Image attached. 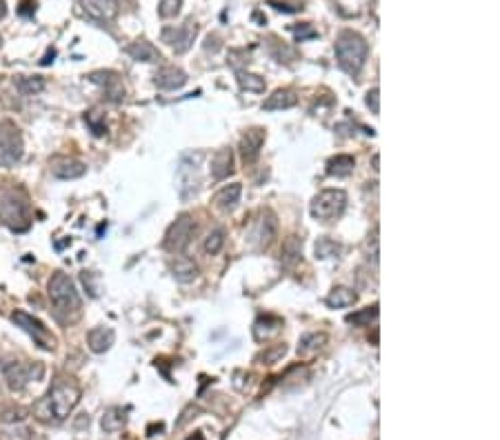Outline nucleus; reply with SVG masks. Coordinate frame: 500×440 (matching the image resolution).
<instances>
[{"instance_id":"nucleus-1","label":"nucleus","mask_w":500,"mask_h":440,"mask_svg":"<svg viewBox=\"0 0 500 440\" xmlns=\"http://www.w3.org/2000/svg\"><path fill=\"white\" fill-rule=\"evenodd\" d=\"M80 400V389L74 383H56L38 405H36V418L43 423H63L74 411Z\"/></svg>"},{"instance_id":"nucleus-2","label":"nucleus","mask_w":500,"mask_h":440,"mask_svg":"<svg viewBox=\"0 0 500 440\" xmlns=\"http://www.w3.org/2000/svg\"><path fill=\"white\" fill-rule=\"evenodd\" d=\"M336 60L343 71H347L349 76H358L365 60L369 54V45L365 41V36H360L353 29H343L336 38Z\"/></svg>"},{"instance_id":"nucleus-3","label":"nucleus","mask_w":500,"mask_h":440,"mask_svg":"<svg viewBox=\"0 0 500 440\" xmlns=\"http://www.w3.org/2000/svg\"><path fill=\"white\" fill-rule=\"evenodd\" d=\"M0 220L14 231L29 229V205L27 196L16 187L0 189Z\"/></svg>"},{"instance_id":"nucleus-4","label":"nucleus","mask_w":500,"mask_h":440,"mask_svg":"<svg viewBox=\"0 0 500 440\" xmlns=\"http://www.w3.org/2000/svg\"><path fill=\"white\" fill-rule=\"evenodd\" d=\"M47 293H50L54 307H56L60 314H78V309H80V296H78V289H76V285H74V280H71L67 274L56 272V274L50 278V285H47Z\"/></svg>"},{"instance_id":"nucleus-5","label":"nucleus","mask_w":500,"mask_h":440,"mask_svg":"<svg viewBox=\"0 0 500 440\" xmlns=\"http://www.w3.org/2000/svg\"><path fill=\"white\" fill-rule=\"evenodd\" d=\"M200 163L203 154H185L178 163L176 171V187L182 200H189L200 189Z\"/></svg>"},{"instance_id":"nucleus-6","label":"nucleus","mask_w":500,"mask_h":440,"mask_svg":"<svg viewBox=\"0 0 500 440\" xmlns=\"http://www.w3.org/2000/svg\"><path fill=\"white\" fill-rule=\"evenodd\" d=\"M22 154H25V145H22V133L14 120L0 122V167H14Z\"/></svg>"},{"instance_id":"nucleus-7","label":"nucleus","mask_w":500,"mask_h":440,"mask_svg":"<svg viewBox=\"0 0 500 440\" xmlns=\"http://www.w3.org/2000/svg\"><path fill=\"white\" fill-rule=\"evenodd\" d=\"M347 207V193L343 189H323L318 196H314L309 212L316 220L329 223L338 216H343Z\"/></svg>"},{"instance_id":"nucleus-8","label":"nucleus","mask_w":500,"mask_h":440,"mask_svg":"<svg viewBox=\"0 0 500 440\" xmlns=\"http://www.w3.org/2000/svg\"><path fill=\"white\" fill-rule=\"evenodd\" d=\"M193 231H196V223H193V218L189 214H182L178 216L172 225H169L167 234H165V240H163V247L172 254H180L187 249V244L191 242V236Z\"/></svg>"},{"instance_id":"nucleus-9","label":"nucleus","mask_w":500,"mask_h":440,"mask_svg":"<svg viewBox=\"0 0 500 440\" xmlns=\"http://www.w3.org/2000/svg\"><path fill=\"white\" fill-rule=\"evenodd\" d=\"M3 374L7 378L9 389L20 391L31 381H41L45 374V367L41 362H9V365H3Z\"/></svg>"},{"instance_id":"nucleus-10","label":"nucleus","mask_w":500,"mask_h":440,"mask_svg":"<svg viewBox=\"0 0 500 440\" xmlns=\"http://www.w3.org/2000/svg\"><path fill=\"white\" fill-rule=\"evenodd\" d=\"M196 34H198V24L193 20H185L182 24H178V27H165L161 31V38H163V43L172 47L176 54H185L193 45Z\"/></svg>"},{"instance_id":"nucleus-11","label":"nucleus","mask_w":500,"mask_h":440,"mask_svg":"<svg viewBox=\"0 0 500 440\" xmlns=\"http://www.w3.org/2000/svg\"><path fill=\"white\" fill-rule=\"evenodd\" d=\"M11 321H14L16 327H20L22 332H27L43 349H54V336L50 334V329H47L38 318H34L31 314L27 311H14L11 314Z\"/></svg>"},{"instance_id":"nucleus-12","label":"nucleus","mask_w":500,"mask_h":440,"mask_svg":"<svg viewBox=\"0 0 500 440\" xmlns=\"http://www.w3.org/2000/svg\"><path fill=\"white\" fill-rule=\"evenodd\" d=\"M89 80L94 85H98L103 87L107 101L112 103H123L125 98V85H123V78L118 76L116 71H91L89 73Z\"/></svg>"},{"instance_id":"nucleus-13","label":"nucleus","mask_w":500,"mask_h":440,"mask_svg":"<svg viewBox=\"0 0 500 440\" xmlns=\"http://www.w3.org/2000/svg\"><path fill=\"white\" fill-rule=\"evenodd\" d=\"M265 138H267V133H265L263 127H251V129H247L245 133H242V138H240V156H242V161H245L247 165L258 161L260 149H263V145H265Z\"/></svg>"},{"instance_id":"nucleus-14","label":"nucleus","mask_w":500,"mask_h":440,"mask_svg":"<svg viewBox=\"0 0 500 440\" xmlns=\"http://www.w3.org/2000/svg\"><path fill=\"white\" fill-rule=\"evenodd\" d=\"M276 236H278V218L272 210H265L258 218V223H256L253 238L260 249H267L276 240Z\"/></svg>"},{"instance_id":"nucleus-15","label":"nucleus","mask_w":500,"mask_h":440,"mask_svg":"<svg viewBox=\"0 0 500 440\" xmlns=\"http://www.w3.org/2000/svg\"><path fill=\"white\" fill-rule=\"evenodd\" d=\"M154 82H156V87H158V89L174 91V89L185 87V82H187V73L182 71L180 67H161V69L156 71Z\"/></svg>"},{"instance_id":"nucleus-16","label":"nucleus","mask_w":500,"mask_h":440,"mask_svg":"<svg viewBox=\"0 0 500 440\" xmlns=\"http://www.w3.org/2000/svg\"><path fill=\"white\" fill-rule=\"evenodd\" d=\"M80 7L96 20H112L118 14V0H80Z\"/></svg>"},{"instance_id":"nucleus-17","label":"nucleus","mask_w":500,"mask_h":440,"mask_svg":"<svg viewBox=\"0 0 500 440\" xmlns=\"http://www.w3.org/2000/svg\"><path fill=\"white\" fill-rule=\"evenodd\" d=\"M52 174L60 180H76L87 174V165L76 161V158H60L52 165Z\"/></svg>"},{"instance_id":"nucleus-18","label":"nucleus","mask_w":500,"mask_h":440,"mask_svg":"<svg viewBox=\"0 0 500 440\" xmlns=\"http://www.w3.org/2000/svg\"><path fill=\"white\" fill-rule=\"evenodd\" d=\"M229 174H234V152L229 147H223L212 156V178L225 180Z\"/></svg>"},{"instance_id":"nucleus-19","label":"nucleus","mask_w":500,"mask_h":440,"mask_svg":"<svg viewBox=\"0 0 500 440\" xmlns=\"http://www.w3.org/2000/svg\"><path fill=\"white\" fill-rule=\"evenodd\" d=\"M114 340H116V334L112 327H94L87 334V345L94 353H105L114 345Z\"/></svg>"},{"instance_id":"nucleus-20","label":"nucleus","mask_w":500,"mask_h":440,"mask_svg":"<svg viewBox=\"0 0 500 440\" xmlns=\"http://www.w3.org/2000/svg\"><path fill=\"white\" fill-rule=\"evenodd\" d=\"M298 105V96L291 89H276L272 96H267V101L263 103L265 112H283V109H291Z\"/></svg>"},{"instance_id":"nucleus-21","label":"nucleus","mask_w":500,"mask_h":440,"mask_svg":"<svg viewBox=\"0 0 500 440\" xmlns=\"http://www.w3.org/2000/svg\"><path fill=\"white\" fill-rule=\"evenodd\" d=\"M240 193H242V185L240 182H231V185L223 187L214 196V205L221 212H234L238 203H240Z\"/></svg>"},{"instance_id":"nucleus-22","label":"nucleus","mask_w":500,"mask_h":440,"mask_svg":"<svg viewBox=\"0 0 500 440\" xmlns=\"http://www.w3.org/2000/svg\"><path fill=\"white\" fill-rule=\"evenodd\" d=\"M169 269H172V274L178 283H191V280L198 278V265L191 258H187V256H176V258L169 263Z\"/></svg>"},{"instance_id":"nucleus-23","label":"nucleus","mask_w":500,"mask_h":440,"mask_svg":"<svg viewBox=\"0 0 500 440\" xmlns=\"http://www.w3.org/2000/svg\"><path fill=\"white\" fill-rule=\"evenodd\" d=\"M127 54L133 60H138V63H158V60H161V52L147 41H136L133 45H129Z\"/></svg>"},{"instance_id":"nucleus-24","label":"nucleus","mask_w":500,"mask_h":440,"mask_svg":"<svg viewBox=\"0 0 500 440\" xmlns=\"http://www.w3.org/2000/svg\"><path fill=\"white\" fill-rule=\"evenodd\" d=\"M329 336L325 332H311L307 336H302L300 342H298V356H311V353L321 351L325 345H327Z\"/></svg>"},{"instance_id":"nucleus-25","label":"nucleus","mask_w":500,"mask_h":440,"mask_svg":"<svg viewBox=\"0 0 500 440\" xmlns=\"http://www.w3.org/2000/svg\"><path fill=\"white\" fill-rule=\"evenodd\" d=\"M353 167H356V161H353V156H349V154H338V156H334V158H329L327 174H329V176L345 178V176L351 174Z\"/></svg>"},{"instance_id":"nucleus-26","label":"nucleus","mask_w":500,"mask_h":440,"mask_svg":"<svg viewBox=\"0 0 500 440\" xmlns=\"http://www.w3.org/2000/svg\"><path fill=\"white\" fill-rule=\"evenodd\" d=\"M280 327H283V321H280V318L260 316L253 325V336H256V340H267V338H272L274 334H278Z\"/></svg>"},{"instance_id":"nucleus-27","label":"nucleus","mask_w":500,"mask_h":440,"mask_svg":"<svg viewBox=\"0 0 500 440\" xmlns=\"http://www.w3.org/2000/svg\"><path fill=\"white\" fill-rule=\"evenodd\" d=\"M302 258V240L298 236H287L283 242V251H280V261L287 267H294Z\"/></svg>"},{"instance_id":"nucleus-28","label":"nucleus","mask_w":500,"mask_h":440,"mask_svg":"<svg viewBox=\"0 0 500 440\" xmlns=\"http://www.w3.org/2000/svg\"><path fill=\"white\" fill-rule=\"evenodd\" d=\"M358 300V293L349 289V287H334L332 291H329V296H327V305L332 309H340V307H351L353 302Z\"/></svg>"},{"instance_id":"nucleus-29","label":"nucleus","mask_w":500,"mask_h":440,"mask_svg":"<svg viewBox=\"0 0 500 440\" xmlns=\"http://www.w3.org/2000/svg\"><path fill=\"white\" fill-rule=\"evenodd\" d=\"M103 430L109 432V434H114V432H120L123 427L127 425V413L125 409H120V407H112V409H107L105 416H103Z\"/></svg>"},{"instance_id":"nucleus-30","label":"nucleus","mask_w":500,"mask_h":440,"mask_svg":"<svg viewBox=\"0 0 500 440\" xmlns=\"http://www.w3.org/2000/svg\"><path fill=\"white\" fill-rule=\"evenodd\" d=\"M14 85L22 96H34L45 89V78L43 76H16Z\"/></svg>"},{"instance_id":"nucleus-31","label":"nucleus","mask_w":500,"mask_h":440,"mask_svg":"<svg viewBox=\"0 0 500 440\" xmlns=\"http://www.w3.org/2000/svg\"><path fill=\"white\" fill-rule=\"evenodd\" d=\"M376 318H378V305H372V307H365L356 314H349L347 323L353 327H367L376 321Z\"/></svg>"},{"instance_id":"nucleus-32","label":"nucleus","mask_w":500,"mask_h":440,"mask_svg":"<svg viewBox=\"0 0 500 440\" xmlns=\"http://www.w3.org/2000/svg\"><path fill=\"white\" fill-rule=\"evenodd\" d=\"M223 247H225V231H223V229L209 231V234H207V238H205V242H203L205 254L216 256V254H221Z\"/></svg>"},{"instance_id":"nucleus-33","label":"nucleus","mask_w":500,"mask_h":440,"mask_svg":"<svg viewBox=\"0 0 500 440\" xmlns=\"http://www.w3.org/2000/svg\"><path fill=\"white\" fill-rule=\"evenodd\" d=\"M84 122L91 129L94 136H105L107 133V122H105V114L101 109H91V112L84 114Z\"/></svg>"},{"instance_id":"nucleus-34","label":"nucleus","mask_w":500,"mask_h":440,"mask_svg":"<svg viewBox=\"0 0 500 440\" xmlns=\"http://www.w3.org/2000/svg\"><path fill=\"white\" fill-rule=\"evenodd\" d=\"M340 244L332 238H318V242H316V258H336V256L340 254Z\"/></svg>"},{"instance_id":"nucleus-35","label":"nucleus","mask_w":500,"mask_h":440,"mask_svg":"<svg viewBox=\"0 0 500 440\" xmlns=\"http://www.w3.org/2000/svg\"><path fill=\"white\" fill-rule=\"evenodd\" d=\"M238 85L245 91H265V78L256 76V73H247V71H238Z\"/></svg>"},{"instance_id":"nucleus-36","label":"nucleus","mask_w":500,"mask_h":440,"mask_svg":"<svg viewBox=\"0 0 500 440\" xmlns=\"http://www.w3.org/2000/svg\"><path fill=\"white\" fill-rule=\"evenodd\" d=\"M180 7L182 0H161L158 3V14H161V18H176L180 14Z\"/></svg>"},{"instance_id":"nucleus-37","label":"nucleus","mask_w":500,"mask_h":440,"mask_svg":"<svg viewBox=\"0 0 500 440\" xmlns=\"http://www.w3.org/2000/svg\"><path fill=\"white\" fill-rule=\"evenodd\" d=\"M287 353V345H274V347H270V349H265L260 356H258V360L263 362V365H274V362H278L280 358H283Z\"/></svg>"},{"instance_id":"nucleus-38","label":"nucleus","mask_w":500,"mask_h":440,"mask_svg":"<svg viewBox=\"0 0 500 440\" xmlns=\"http://www.w3.org/2000/svg\"><path fill=\"white\" fill-rule=\"evenodd\" d=\"M291 31L296 34V38H298V41H304V38H316V36H318V31L311 29V24H309V22L300 24V27H291Z\"/></svg>"},{"instance_id":"nucleus-39","label":"nucleus","mask_w":500,"mask_h":440,"mask_svg":"<svg viewBox=\"0 0 500 440\" xmlns=\"http://www.w3.org/2000/svg\"><path fill=\"white\" fill-rule=\"evenodd\" d=\"M378 87H374V89H369L367 91V98H365V103H367V107L372 109V114H378L381 112V105H378Z\"/></svg>"},{"instance_id":"nucleus-40","label":"nucleus","mask_w":500,"mask_h":440,"mask_svg":"<svg viewBox=\"0 0 500 440\" xmlns=\"http://www.w3.org/2000/svg\"><path fill=\"white\" fill-rule=\"evenodd\" d=\"M3 440H29V432L18 427V430H9V432H3Z\"/></svg>"},{"instance_id":"nucleus-41","label":"nucleus","mask_w":500,"mask_h":440,"mask_svg":"<svg viewBox=\"0 0 500 440\" xmlns=\"http://www.w3.org/2000/svg\"><path fill=\"white\" fill-rule=\"evenodd\" d=\"M36 5H38V3H36V0H22V3H20V9H18V14H20V16H25V18H31V16L36 14Z\"/></svg>"},{"instance_id":"nucleus-42","label":"nucleus","mask_w":500,"mask_h":440,"mask_svg":"<svg viewBox=\"0 0 500 440\" xmlns=\"http://www.w3.org/2000/svg\"><path fill=\"white\" fill-rule=\"evenodd\" d=\"M270 5L276 7L278 11H287V14H294V11H300V9H302V7H289V5H283V3H276V0H272Z\"/></svg>"},{"instance_id":"nucleus-43","label":"nucleus","mask_w":500,"mask_h":440,"mask_svg":"<svg viewBox=\"0 0 500 440\" xmlns=\"http://www.w3.org/2000/svg\"><path fill=\"white\" fill-rule=\"evenodd\" d=\"M54 58H56V49H50V52L45 54V58L41 60V65H50V63H54Z\"/></svg>"},{"instance_id":"nucleus-44","label":"nucleus","mask_w":500,"mask_h":440,"mask_svg":"<svg viewBox=\"0 0 500 440\" xmlns=\"http://www.w3.org/2000/svg\"><path fill=\"white\" fill-rule=\"evenodd\" d=\"M7 16V0H0V20Z\"/></svg>"},{"instance_id":"nucleus-45","label":"nucleus","mask_w":500,"mask_h":440,"mask_svg":"<svg viewBox=\"0 0 500 440\" xmlns=\"http://www.w3.org/2000/svg\"><path fill=\"white\" fill-rule=\"evenodd\" d=\"M187 440H205V438H203V434H200V432H196V434H193V436H189Z\"/></svg>"}]
</instances>
